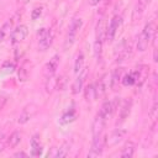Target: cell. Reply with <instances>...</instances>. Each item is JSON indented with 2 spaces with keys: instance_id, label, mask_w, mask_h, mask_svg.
Segmentation results:
<instances>
[{
  "instance_id": "obj_1",
  "label": "cell",
  "mask_w": 158,
  "mask_h": 158,
  "mask_svg": "<svg viewBox=\"0 0 158 158\" xmlns=\"http://www.w3.org/2000/svg\"><path fill=\"white\" fill-rule=\"evenodd\" d=\"M154 35H156V25H154V22L151 21L144 26V28L142 30V33L138 37V41H137V44H136L137 51L144 52L148 48V44L153 40Z\"/></svg>"
},
{
  "instance_id": "obj_2",
  "label": "cell",
  "mask_w": 158,
  "mask_h": 158,
  "mask_svg": "<svg viewBox=\"0 0 158 158\" xmlns=\"http://www.w3.org/2000/svg\"><path fill=\"white\" fill-rule=\"evenodd\" d=\"M81 26H83V20L80 17H74L72 20L70 26H69V31L67 35V40L64 42V49H68L69 47L73 46V43L75 42V38H77V33L79 32Z\"/></svg>"
},
{
  "instance_id": "obj_3",
  "label": "cell",
  "mask_w": 158,
  "mask_h": 158,
  "mask_svg": "<svg viewBox=\"0 0 158 158\" xmlns=\"http://www.w3.org/2000/svg\"><path fill=\"white\" fill-rule=\"evenodd\" d=\"M37 38H38V49L44 52L47 51L51 44H52V33L48 28L42 27L40 28V31L37 32Z\"/></svg>"
},
{
  "instance_id": "obj_4",
  "label": "cell",
  "mask_w": 158,
  "mask_h": 158,
  "mask_svg": "<svg viewBox=\"0 0 158 158\" xmlns=\"http://www.w3.org/2000/svg\"><path fill=\"white\" fill-rule=\"evenodd\" d=\"M106 139H107V137L105 135H102V133L100 136L94 137L93 146L90 148V152L88 153V157L91 158V157H99V156H101V153L104 151V147L106 146Z\"/></svg>"
},
{
  "instance_id": "obj_5",
  "label": "cell",
  "mask_w": 158,
  "mask_h": 158,
  "mask_svg": "<svg viewBox=\"0 0 158 158\" xmlns=\"http://www.w3.org/2000/svg\"><path fill=\"white\" fill-rule=\"evenodd\" d=\"M28 35V28L26 25H19L17 27H15L11 33H10V40H11V43L12 44H16V43H20L22 42L26 36Z\"/></svg>"
},
{
  "instance_id": "obj_6",
  "label": "cell",
  "mask_w": 158,
  "mask_h": 158,
  "mask_svg": "<svg viewBox=\"0 0 158 158\" xmlns=\"http://www.w3.org/2000/svg\"><path fill=\"white\" fill-rule=\"evenodd\" d=\"M121 23V17L120 16H114L112 20L110 21V23L106 27V33H105V40H107L109 42H111L115 38V35L118 30V26Z\"/></svg>"
},
{
  "instance_id": "obj_7",
  "label": "cell",
  "mask_w": 158,
  "mask_h": 158,
  "mask_svg": "<svg viewBox=\"0 0 158 158\" xmlns=\"http://www.w3.org/2000/svg\"><path fill=\"white\" fill-rule=\"evenodd\" d=\"M58 65H59V56L58 54H54L49 59V62L46 64V67H44V77H46V80L49 79V78H52L54 75Z\"/></svg>"
},
{
  "instance_id": "obj_8",
  "label": "cell",
  "mask_w": 158,
  "mask_h": 158,
  "mask_svg": "<svg viewBox=\"0 0 158 158\" xmlns=\"http://www.w3.org/2000/svg\"><path fill=\"white\" fill-rule=\"evenodd\" d=\"M131 107H132V101L131 100H125L121 102L120 107H118V118L116 121V123H122L128 116H130V112H131Z\"/></svg>"
},
{
  "instance_id": "obj_9",
  "label": "cell",
  "mask_w": 158,
  "mask_h": 158,
  "mask_svg": "<svg viewBox=\"0 0 158 158\" xmlns=\"http://www.w3.org/2000/svg\"><path fill=\"white\" fill-rule=\"evenodd\" d=\"M105 122H106V118L99 112V114L95 116L94 121H93V128H91V131H93V137L100 136V135L102 133V131H104V128H105Z\"/></svg>"
},
{
  "instance_id": "obj_10",
  "label": "cell",
  "mask_w": 158,
  "mask_h": 158,
  "mask_svg": "<svg viewBox=\"0 0 158 158\" xmlns=\"http://www.w3.org/2000/svg\"><path fill=\"white\" fill-rule=\"evenodd\" d=\"M148 72H149L148 65H139L135 72H132L133 75H135V79H136V84L137 85L141 86L146 81V79L148 77Z\"/></svg>"
},
{
  "instance_id": "obj_11",
  "label": "cell",
  "mask_w": 158,
  "mask_h": 158,
  "mask_svg": "<svg viewBox=\"0 0 158 158\" xmlns=\"http://www.w3.org/2000/svg\"><path fill=\"white\" fill-rule=\"evenodd\" d=\"M148 2H149V0H138L137 1L136 6L133 9V12H132V20L133 21H137V20L141 19V16L143 15V12H144Z\"/></svg>"
},
{
  "instance_id": "obj_12",
  "label": "cell",
  "mask_w": 158,
  "mask_h": 158,
  "mask_svg": "<svg viewBox=\"0 0 158 158\" xmlns=\"http://www.w3.org/2000/svg\"><path fill=\"white\" fill-rule=\"evenodd\" d=\"M86 74H88V70H86L85 68L78 74L77 79L74 80V83H73V85H72V91H73V94H79V91H80L81 88H83V83H84V80H85V78H86Z\"/></svg>"
},
{
  "instance_id": "obj_13",
  "label": "cell",
  "mask_w": 158,
  "mask_h": 158,
  "mask_svg": "<svg viewBox=\"0 0 158 158\" xmlns=\"http://www.w3.org/2000/svg\"><path fill=\"white\" fill-rule=\"evenodd\" d=\"M122 73H123L122 68H116V69H114L112 73L110 74V88H111L112 90H116L117 85L121 83V79H122V77H123Z\"/></svg>"
},
{
  "instance_id": "obj_14",
  "label": "cell",
  "mask_w": 158,
  "mask_h": 158,
  "mask_svg": "<svg viewBox=\"0 0 158 158\" xmlns=\"http://www.w3.org/2000/svg\"><path fill=\"white\" fill-rule=\"evenodd\" d=\"M125 136H126V131L122 130V128H117V130H115V131L110 135L109 139H106V144H109V146H115V144H117Z\"/></svg>"
},
{
  "instance_id": "obj_15",
  "label": "cell",
  "mask_w": 158,
  "mask_h": 158,
  "mask_svg": "<svg viewBox=\"0 0 158 158\" xmlns=\"http://www.w3.org/2000/svg\"><path fill=\"white\" fill-rule=\"evenodd\" d=\"M41 153H42V144H41L38 135H35L31 138V156L38 157L41 156Z\"/></svg>"
},
{
  "instance_id": "obj_16",
  "label": "cell",
  "mask_w": 158,
  "mask_h": 158,
  "mask_svg": "<svg viewBox=\"0 0 158 158\" xmlns=\"http://www.w3.org/2000/svg\"><path fill=\"white\" fill-rule=\"evenodd\" d=\"M130 56H131V46L130 44H126L125 42H122V47H121V49H118V54H117L116 62L117 63L125 62L126 59H128Z\"/></svg>"
},
{
  "instance_id": "obj_17",
  "label": "cell",
  "mask_w": 158,
  "mask_h": 158,
  "mask_svg": "<svg viewBox=\"0 0 158 158\" xmlns=\"http://www.w3.org/2000/svg\"><path fill=\"white\" fill-rule=\"evenodd\" d=\"M20 142H21V133H20L19 131H15V132H12V133L7 137V139H6V146H7L9 148H15V147H17V146L20 144Z\"/></svg>"
},
{
  "instance_id": "obj_18",
  "label": "cell",
  "mask_w": 158,
  "mask_h": 158,
  "mask_svg": "<svg viewBox=\"0 0 158 158\" xmlns=\"http://www.w3.org/2000/svg\"><path fill=\"white\" fill-rule=\"evenodd\" d=\"M135 148H136L135 143H133L132 141H128V142L123 146V148H122V151H121V157H123V158H131V157H133V154H135Z\"/></svg>"
},
{
  "instance_id": "obj_19",
  "label": "cell",
  "mask_w": 158,
  "mask_h": 158,
  "mask_svg": "<svg viewBox=\"0 0 158 158\" xmlns=\"http://www.w3.org/2000/svg\"><path fill=\"white\" fill-rule=\"evenodd\" d=\"M106 23H105V20L101 19L99 20L98 22V26H96V40H100V41H104L105 40V33H106Z\"/></svg>"
},
{
  "instance_id": "obj_20",
  "label": "cell",
  "mask_w": 158,
  "mask_h": 158,
  "mask_svg": "<svg viewBox=\"0 0 158 158\" xmlns=\"http://www.w3.org/2000/svg\"><path fill=\"white\" fill-rule=\"evenodd\" d=\"M84 96H85V100L88 102H91L96 99V93H95V86L94 84H89L85 86V90H84Z\"/></svg>"
},
{
  "instance_id": "obj_21",
  "label": "cell",
  "mask_w": 158,
  "mask_h": 158,
  "mask_svg": "<svg viewBox=\"0 0 158 158\" xmlns=\"http://www.w3.org/2000/svg\"><path fill=\"white\" fill-rule=\"evenodd\" d=\"M83 69H84V54L78 53L77 58H75V62H74V73L78 75Z\"/></svg>"
},
{
  "instance_id": "obj_22",
  "label": "cell",
  "mask_w": 158,
  "mask_h": 158,
  "mask_svg": "<svg viewBox=\"0 0 158 158\" xmlns=\"http://www.w3.org/2000/svg\"><path fill=\"white\" fill-rule=\"evenodd\" d=\"M112 106H111V101H104V104L101 105V109H100V114L105 117V118H109L111 115H112Z\"/></svg>"
},
{
  "instance_id": "obj_23",
  "label": "cell",
  "mask_w": 158,
  "mask_h": 158,
  "mask_svg": "<svg viewBox=\"0 0 158 158\" xmlns=\"http://www.w3.org/2000/svg\"><path fill=\"white\" fill-rule=\"evenodd\" d=\"M69 149H70V146H69V143L65 142L59 148H56V156L54 157H57V158H64V157L68 156Z\"/></svg>"
},
{
  "instance_id": "obj_24",
  "label": "cell",
  "mask_w": 158,
  "mask_h": 158,
  "mask_svg": "<svg viewBox=\"0 0 158 158\" xmlns=\"http://www.w3.org/2000/svg\"><path fill=\"white\" fill-rule=\"evenodd\" d=\"M75 117H77L75 111H74V110H69V111H67V112L60 117V123H63V125L70 123V122H73V121L75 120Z\"/></svg>"
},
{
  "instance_id": "obj_25",
  "label": "cell",
  "mask_w": 158,
  "mask_h": 158,
  "mask_svg": "<svg viewBox=\"0 0 158 158\" xmlns=\"http://www.w3.org/2000/svg\"><path fill=\"white\" fill-rule=\"evenodd\" d=\"M11 27H12V21H7V22H5L4 26L0 28V43L5 40L6 35H7V33L10 32V30H11Z\"/></svg>"
},
{
  "instance_id": "obj_26",
  "label": "cell",
  "mask_w": 158,
  "mask_h": 158,
  "mask_svg": "<svg viewBox=\"0 0 158 158\" xmlns=\"http://www.w3.org/2000/svg\"><path fill=\"white\" fill-rule=\"evenodd\" d=\"M121 83H122L123 85H126V86H128V85H135V84H136V79H135L133 73L125 74V75L122 77V79H121Z\"/></svg>"
},
{
  "instance_id": "obj_27",
  "label": "cell",
  "mask_w": 158,
  "mask_h": 158,
  "mask_svg": "<svg viewBox=\"0 0 158 158\" xmlns=\"http://www.w3.org/2000/svg\"><path fill=\"white\" fill-rule=\"evenodd\" d=\"M32 115H33V112H30V111H28V107L23 109V111L21 112V115H20V117H19V123H26L27 121L31 120Z\"/></svg>"
},
{
  "instance_id": "obj_28",
  "label": "cell",
  "mask_w": 158,
  "mask_h": 158,
  "mask_svg": "<svg viewBox=\"0 0 158 158\" xmlns=\"http://www.w3.org/2000/svg\"><path fill=\"white\" fill-rule=\"evenodd\" d=\"M67 83H68V79L65 75H60L58 79H56V89L58 90H64L67 88Z\"/></svg>"
},
{
  "instance_id": "obj_29",
  "label": "cell",
  "mask_w": 158,
  "mask_h": 158,
  "mask_svg": "<svg viewBox=\"0 0 158 158\" xmlns=\"http://www.w3.org/2000/svg\"><path fill=\"white\" fill-rule=\"evenodd\" d=\"M101 52H102V41L96 40L95 43H94V54H95V57H96L98 59L100 58Z\"/></svg>"
},
{
  "instance_id": "obj_30",
  "label": "cell",
  "mask_w": 158,
  "mask_h": 158,
  "mask_svg": "<svg viewBox=\"0 0 158 158\" xmlns=\"http://www.w3.org/2000/svg\"><path fill=\"white\" fill-rule=\"evenodd\" d=\"M157 115H158V102H157V100H156V101L153 102L151 110H149V117H151V120H152L153 122H156Z\"/></svg>"
},
{
  "instance_id": "obj_31",
  "label": "cell",
  "mask_w": 158,
  "mask_h": 158,
  "mask_svg": "<svg viewBox=\"0 0 158 158\" xmlns=\"http://www.w3.org/2000/svg\"><path fill=\"white\" fill-rule=\"evenodd\" d=\"M28 78V70L22 65L20 69H19V80L21 81H26Z\"/></svg>"
},
{
  "instance_id": "obj_32",
  "label": "cell",
  "mask_w": 158,
  "mask_h": 158,
  "mask_svg": "<svg viewBox=\"0 0 158 158\" xmlns=\"http://www.w3.org/2000/svg\"><path fill=\"white\" fill-rule=\"evenodd\" d=\"M42 10H43L42 6H37V7H35V9L32 10V12H31V19H32V20H37V19H40V16L42 15Z\"/></svg>"
},
{
  "instance_id": "obj_33",
  "label": "cell",
  "mask_w": 158,
  "mask_h": 158,
  "mask_svg": "<svg viewBox=\"0 0 158 158\" xmlns=\"http://www.w3.org/2000/svg\"><path fill=\"white\" fill-rule=\"evenodd\" d=\"M88 2H89L90 6H96L101 2V0H88Z\"/></svg>"
},
{
  "instance_id": "obj_34",
  "label": "cell",
  "mask_w": 158,
  "mask_h": 158,
  "mask_svg": "<svg viewBox=\"0 0 158 158\" xmlns=\"http://www.w3.org/2000/svg\"><path fill=\"white\" fill-rule=\"evenodd\" d=\"M5 65H7L6 72H12V70H14V64H12V63H6Z\"/></svg>"
},
{
  "instance_id": "obj_35",
  "label": "cell",
  "mask_w": 158,
  "mask_h": 158,
  "mask_svg": "<svg viewBox=\"0 0 158 158\" xmlns=\"http://www.w3.org/2000/svg\"><path fill=\"white\" fill-rule=\"evenodd\" d=\"M14 156L15 157H27V153H25V152H16Z\"/></svg>"
},
{
  "instance_id": "obj_36",
  "label": "cell",
  "mask_w": 158,
  "mask_h": 158,
  "mask_svg": "<svg viewBox=\"0 0 158 158\" xmlns=\"http://www.w3.org/2000/svg\"><path fill=\"white\" fill-rule=\"evenodd\" d=\"M22 1H23V2H27V1H28V0H22Z\"/></svg>"
}]
</instances>
